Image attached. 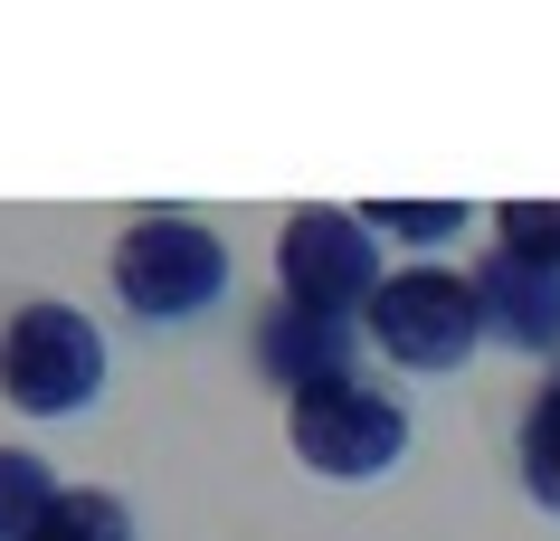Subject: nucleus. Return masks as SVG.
Wrapping results in <instances>:
<instances>
[{
	"label": "nucleus",
	"mask_w": 560,
	"mask_h": 541,
	"mask_svg": "<svg viewBox=\"0 0 560 541\" xmlns=\"http://www.w3.org/2000/svg\"><path fill=\"white\" fill-rule=\"evenodd\" d=\"M494 247L523 257V267H551L560 275V200H503L494 210Z\"/></svg>",
	"instance_id": "11"
},
{
	"label": "nucleus",
	"mask_w": 560,
	"mask_h": 541,
	"mask_svg": "<svg viewBox=\"0 0 560 541\" xmlns=\"http://www.w3.org/2000/svg\"><path fill=\"white\" fill-rule=\"evenodd\" d=\"M361 332L399 371H466L475 342H485V295H475V275L418 257V267H389V285L371 295Z\"/></svg>",
	"instance_id": "3"
},
{
	"label": "nucleus",
	"mask_w": 560,
	"mask_h": 541,
	"mask_svg": "<svg viewBox=\"0 0 560 541\" xmlns=\"http://www.w3.org/2000/svg\"><path fill=\"white\" fill-rule=\"evenodd\" d=\"M67 484L38 466L30 447H0V541H30L38 522H48V504H58Z\"/></svg>",
	"instance_id": "9"
},
{
	"label": "nucleus",
	"mask_w": 560,
	"mask_h": 541,
	"mask_svg": "<svg viewBox=\"0 0 560 541\" xmlns=\"http://www.w3.org/2000/svg\"><path fill=\"white\" fill-rule=\"evenodd\" d=\"M513 466H523V494H532V504L560 513V361H551V380H541V390H532V409H523Z\"/></svg>",
	"instance_id": "8"
},
{
	"label": "nucleus",
	"mask_w": 560,
	"mask_h": 541,
	"mask_svg": "<svg viewBox=\"0 0 560 541\" xmlns=\"http://www.w3.org/2000/svg\"><path fill=\"white\" fill-rule=\"evenodd\" d=\"M105 390V324L86 304L38 295L0 324V399L20 419H77Z\"/></svg>",
	"instance_id": "1"
},
{
	"label": "nucleus",
	"mask_w": 560,
	"mask_h": 541,
	"mask_svg": "<svg viewBox=\"0 0 560 541\" xmlns=\"http://www.w3.org/2000/svg\"><path fill=\"white\" fill-rule=\"evenodd\" d=\"M475 295H485V332H503L513 352H560V275L523 267V257H485L475 267Z\"/></svg>",
	"instance_id": "7"
},
{
	"label": "nucleus",
	"mask_w": 560,
	"mask_h": 541,
	"mask_svg": "<svg viewBox=\"0 0 560 541\" xmlns=\"http://www.w3.org/2000/svg\"><path fill=\"white\" fill-rule=\"evenodd\" d=\"M371 238H409V247H446L466 228V200H371Z\"/></svg>",
	"instance_id": "12"
},
{
	"label": "nucleus",
	"mask_w": 560,
	"mask_h": 541,
	"mask_svg": "<svg viewBox=\"0 0 560 541\" xmlns=\"http://www.w3.org/2000/svg\"><path fill=\"white\" fill-rule=\"evenodd\" d=\"M115 295L133 324H200L229 295V238L190 210H143L115 238Z\"/></svg>",
	"instance_id": "2"
},
{
	"label": "nucleus",
	"mask_w": 560,
	"mask_h": 541,
	"mask_svg": "<svg viewBox=\"0 0 560 541\" xmlns=\"http://www.w3.org/2000/svg\"><path fill=\"white\" fill-rule=\"evenodd\" d=\"M285 437H295V456L314 475L371 484V475H389V466L409 456V409H399L371 371H352V380H324V390L285 399Z\"/></svg>",
	"instance_id": "4"
},
{
	"label": "nucleus",
	"mask_w": 560,
	"mask_h": 541,
	"mask_svg": "<svg viewBox=\"0 0 560 541\" xmlns=\"http://www.w3.org/2000/svg\"><path fill=\"white\" fill-rule=\"evenodd\" d=\"M276 275H285V304H314V314H342V324H361L371 295L389 285L381 238H371L361 210H295L285 238H276Z\"/></svg>",
	"instance_id": "5"
},
{
	"label": "nucleus",
	"mask_w": 560,
	"mask_h": 541,
	"mask_svg": "<svg viewBox=\"0 0 560 541\" xmlns=\"http://www.w3.org/2000/svg\"><path fill=\"white\" fill-rule=\"evenodd\" d=\"M257 371H266L285 399H295V390H324V380H352V371H361V324L276 295V304L257 314Z\"/></svg>",
	"instance_id": "6"
},
{
	"label": "nucleus",
	"mask_w": 560,
	"mask_h": 541,
	"mask_svg": "<svg viewBox=\"0 0 560 541\" xmlns=\"http://www.w3.org/2000/svg\"><path fill=\"white\" fill-rule=\"evenodd\" d=\"M30 541H133V513H124V494H105V484H67Z\"/></svg>",
	"instance_id": "10"
}]
</instances>
